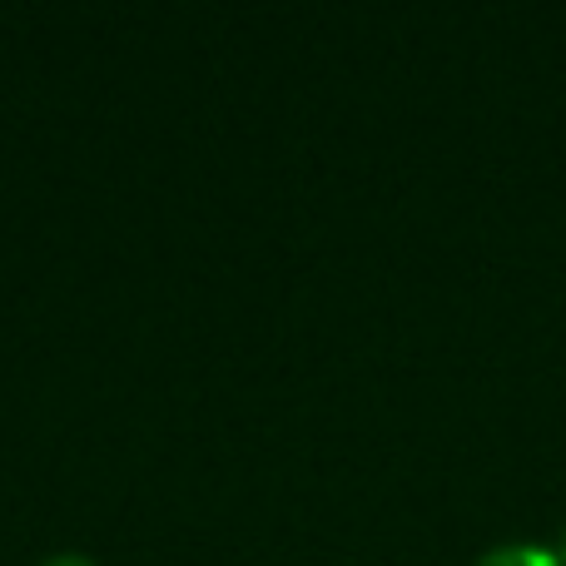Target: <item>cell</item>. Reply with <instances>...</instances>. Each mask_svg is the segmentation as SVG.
Masks as SVG:
<instances>
[{"label":"cell","instance_id":"cell-3","mask_svg":"<svg viewBox=\"0 0 566 566\" xmlns=\"http://www.w3.org/2000/svg\"><path fill=\"white\" fill-rule=\"evenodd\" d=\"M557 557H562V566H566V527H562V547H557Z\"/></svg>","mask_w":566,"mask_h":566},{"label":"cell","instance_id":"cell-2","mask_svg":"<svg viewBox=\"0 0 566 566\" xmlns=\"http://www.w3.org/2000/svg\"><path fill=\"white\" fill-rule=\"evenodd\" d=\"M45 566H90V562H80V557H55V562H45Z\"/></svg>","mask_w":566,"mask_h":566},{"label":"cell","instance_id":"cell-1","mask_svg":"<svg viewBox=\"0 0 566 566\" xmlns=\"http://www.w3.org/2000/svg\"><path fill=\"white\" fill-rule=\"evenodd\" d=\"M472 566H562V557L552 547H532V542H507V547L482 552Z\"/></svg>","mask_w":566,"mask_h":566}]
</instances>
